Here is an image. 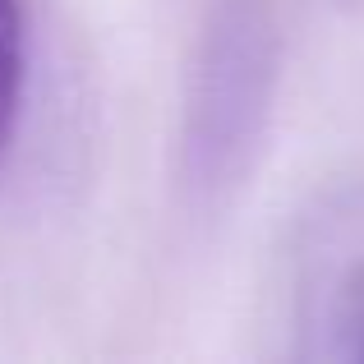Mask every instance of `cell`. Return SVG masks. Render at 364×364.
Wrapping results in <instances>:
<instances>
[{"label": "cell", "mask_w": 364, "mask_h": 364, "mask_svg": "<svg viewBox=\"0 0 364 364\" xmlns=\"http://www.w3.org/2000/svg\"><path fill=\"white\" fill-rule=\"evenodd\" d=\"M272 23L258 0H222L203 33L185 111V180L222 194L245 171L272 97Z\"/></svg>", "instance_id": "cell-1"}, {"label": "cell", "mask_w": 364, "mask_h": 364, "mask_svg": "<svg viewBox=\"0 0 364 364\" xmlns=\"http://www.w3.org/2000/svg\"><path fill=\"white\" fill-rule=\"evenodd\" d=\"M23 83H28V23L18 0H0V171L18 139L23 120Z\"/></svg>", "instance_id": "cell-2"}, {"label": "cell", "mask_w": 364, "mask_h": 364, "mask_svg": "<svg viewBox=\"0 0 364 364\" xmlns=\"http://www.w3.org/2000/svg\"><path fill=\"white\" fill-rule=\"evenodd\" d=\"M341 332H346L350 355L364 360V277L355 282V291H350V300H346V318H341Z\"/></svg>", "instance_id": "cell-3"}]
</instances>
